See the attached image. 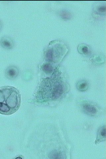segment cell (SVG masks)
<instances>
[{"mask_svg": "<svg viewBox=\"0 0 106 159\" xmlns=\"http://www.w3.org/2000/svg\"><path fill=\"white\" fill-rule=\"evenodd\" d=\"M106 138V128L103 126L98 131L97 142H100L105 140Z\"/></svg>", "mask_w": 106, "mask_h": 159, "instance_id": "obj_6", "label": "cell"}, {"mask_svg": "<svg viewBox=\"0 0 106 159\" xmlns=\"http://www.w3.org/2000/svg\"><path fill=\"white\" fill-rule=\"evenodd\" d=\"M98 11L101 12H105L106 11L105 6H100L98 8Z\"/></svg>", "mask_w": 106, "mask_h": 159, "instance_id": "obj_13", "label": "cell"}, {"mask_svg": "<svg viewBox=\"0 0 106 159\" xmlns=\"http://www.w3.org/2000/svg\"><path fill=\"white\" fill-rule=\"evenodd\" d=\"M54 52L52 49H49L47 52L46 57L48 61H53V60Z\"/></svg>", "mask_w": 106, "mask_h": 159, "instance_id": "obj_9", "label": "cell"}, {"mask_svg": "<svg viewBox=\"0 0 106 159\" xmlns=\"http://www.w3.org/2000/svg\"><path fill=\"white\" fill-rule=\"evenodd\" d=\"M0 45L4 49H11L14 47V42L12 37L4 35L0 39Z\"/></svg>", "mask_w": 106, "mask_h": 159, "instance_id": "obj_3", "label": "cell"}, {"mask_svg": "<svg viewBox=\"0 0 106 159\" xmlns=\"http://www.w3.org/2000/svg\"><path fill=\"white\" fill-rule=\"evenodd\" d=\"M83 108L85 112L90 115H95L97 112V109L96 108L90 103L84 104L83 106Z\"/></svg>", "mask_w": 106, "mask_h": 159, "instance_id": "obj_5", "label": "cell"}, {"mask_svg": "<svg viewBox=\"0 0 106 159\" xmlns=\"http://www.w3.org/2000/svg\"><path fill=\"white\" fill-rule=\"evenodd\" d=\"M19 70L16 66L12 65L8 66L5 70V76L8 79L13 80L16 79L18 75Z\"/></svg>", "mask_w": 106, "mask_h": 159, "instance_id": "obj_4", "label": "cell"}, {"mask_svg": "<svg viewBox=\"0 0 106 159\" xmlns=\"http://www.w3.org/2000/svg\"><path fill=\"white\" fill-rule=\"evenodd\" d=\"M63 90V87L61 82L47 79L42 83L38 96L41 101L54 100L62 96Z\"/></svg>", "mask_w": 106, "mask_h": 159, "instance_id": "obj_2", "label": "cell"}, {"mask_svg": "<svg viewBox=\"0 0 106 159\" xmlns=\"http://www.w3.org/2000/svg\"><path fill=\"white\" fill-rule=\"evenodd\" d=\"M50 158H63L62 154L57 152H54L50 154Z\"/></svg>", "mask_w": 106, "mask_h": 159, "instance_id": "obj_10", "label": "cell"}, {"mask_svg": "<svg viewBox=\"0 0 106 159\" xmlns=\"http://www.w3.org/2000/svg\"><path fill=\"white\" fill-rule=\"evenodd\" d=\"M43 71L47 73H51L53 70V68L51 65L50 64H45L42 67Z\"/></svg>", "mask_w": 106, "mask_h": 159, "instance_id": "obj_8", "label": "cell"}, {"mask_svg": "<svg viewBox=\"0 0 106 159\" xmlns=\"http://www.w3.org/2000/svg\"><path fill=\"white\" fill-rule=\"evenodd\" d=\"M81 51L83 53L85 54H87L89 52V48L87 46L83 47L81 49Z\"/></svg>", "mask_w": 106, "mask_h": 159, "instance_id": "obj_12", "label": "cell"}, {"mask_svg": "<svg viewBox=\"0 0 106 159\" xmlns=\"http://www.w3.org/2000/svg\"><path fill=\"white\" fill-rule=\"evenodd\" d=\"M89 87L88 83L85 81H80L77 83V88L81 92L86 91Z\"/></svg>", "mask_w": 106, "mask_h": 159, "instance_id": "obj_7", "label": "cell"}, {"mask_svg": "<svg viewBox=\"0 0 106 159\" xmlns=\"http://www.w3.org/2000/svg\"><path fill=\"white\" fill-rule=\"evenodd\" d=\"M21 94L16 88L0 87V113L9 115L16 112L21 105Z\"/></svg>", "mask_w": 106, "mask_h": 159, "instance_id": "obj_1", "label": "cell"}, {"mask_svg": "<svg viewBox=\"0 0 106 159\" xmlns=\"http://www.w3.org/2000/svg\"><path fill=\"white\" fill-rule=\"evenodd\" d=\"M60 16L64 19H69L71 17V14L68 11H62L60 13Z\"/></svg>", "mask_w": 106, "mask_h": 159, "instance_id": "obj_11", "label": "cell"}, {"mask_svg": "<svg viewBox=\"0 0 106 159\" xmlns=\"http://www.w3.org/2000/svg\"><path fill=\"white\" fill-rule=\"evenodd\" d=\"M3 26V24L2 22L1 19H0V32L1 31Z\"/></svg>", "mask_w": 106, "mask_h": 159, "instance_id": "obj_14", "label": "cell"}]
</instances>
